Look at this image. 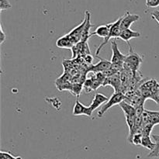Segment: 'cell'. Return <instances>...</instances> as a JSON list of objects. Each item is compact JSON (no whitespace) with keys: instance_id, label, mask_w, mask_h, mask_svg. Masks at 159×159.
<instances>
[{"instance_id":"1","label":"cell","mask_w":159,"mask_h":159,"mask_svg":"<svg viewBox=\"0 0 159 159\" xmlns=\"http://www.w3.org/2000/svg\"><path fill=\"white\" fill-rule=\"evenodd\" d=\"M130 51L127 54H126L125 60L124 63V69L128 70L135 72L139 71L141 63L143 62V58L137 52L134 51L131 46L129 45Z\"/></svg>"},{"instance_id":"2","label":"cell","mask_w":159,"mask_h":159,"mask_svg":"<svg viewBox=\"0 0 159 159\" xmlns=\"http://www.w3.org/2000/svg\"><path fill=\"white\" fill-rule=\"evenodd\" d=\"M121 20H122V17L118 19L117 20H116L113 23H111V26H110V34H109V37H107L106 40H103L102 43L99 45V47L97 48V50H96V55L99 56V52L102 50V48L111 40L112 38H118L120 37V35L121 32H122V30L120 28V23H121Z\"/></svg>"},{"instance_id":"3","label":"cell","mask_w":159,"mask_h":159,"mask_svg":"<svg viewBox=\"0 0 159 159\" xmlns=\"http://www.w3.org/2000/svg\"><path fill=\"white\" fill-rule=\"evenodd\" d=\"M125 95L123 94V93H114L113 96L109 99V100L106 103H104V105L102 106L100 110L98 112V116L99 117H102L109 109L114 107V106L118 105V104H120L123 101L125 100Z\"/></svg>"},{"instance_id":"4","label":"cell","mask_w":159,"mask_h":159,"mask_svg":"<svg viewBox=\"0 0 159 159\" xmlns=\"http://www.w3.org/2000/svg\"><path fill=\"white\" fill-rule=\"evenodd\" d=\"M107 85H110L113 87L115 93H121L125 95V92H124V88L122 86V82H121L120 73H117L110 77L106 78L102 86H107Z\"/></svg>"},{"instance_id":"5","label":"cell","mask_w":159,"mask_h":159,"mask_svg":"<svg viewBox=\"0 0 159 159\" xmlns=\"http://www.w3.org/2000/svg\"><path fill=\"white\" fill-rule=\"evenodd\" d=\"M139 20V15H137V14H131L129 12H126L125 15L122 16V20H121L120 28L121 30H122V31L124 30L130 29V26H131L134 23L138 21Z\"/></svg>"},{"instance_id":"6","label":"cell","mask_w":159,"mask_h":159,"mask_svg":"<svg viewBox=\"0 0 159 159\" xmlns=\"http://www.w3.org/2000/svg\"><path fill=\"white\" fill-rule=\"evenodd\" d=\"M111 48H112V54L111 57V63L112 64H124V60H125L126 55L120 52V51L118 48V45L115 40L111 42Z\"/></svg>"},{"instance_id":"7","label":"cell","mask_w":159,"mask_h":159,"mask_svg":"<svg viewBox=\"0 0 159 159\" xmlns=\"http://www.w3.org/2000/svg\"><path fill=\"white\" fill-rule=\"evenodd\" d=\"M100 61L98 62L96 65H93L89 66L87 72H93V73H99V72H104L107 70L110 69L111 67L112 63L110 61L105 60V59L100 58Z\"/></svg>"},{"instance_id":"8","label":"cell","mask_w":159,"mask_h":159,"mask_svg":"<svg viewBox=\"0 0 159 159\" xmlns=\"http://www.w3.org/2000/svg\"><path fill=\"white\" fill-rule=\"evenodd\" d=\"M90 107H85V105L79 102V99H76L75 103L74 108H73V115L75 116H80V115H85V116H91L93 113Z\"/></svg>"},{"instance_id":"9","label":"cell","mask_w":159,"mask_h":159,"mask_svg":"<svg viewBox=\"0 0 159 159\" xmlns=\"http://www.w3.org/2000/svg\"><path fill=\"white\" fill-rule=\"evenodd\" d=\"M110 26H111V23L100 25V26H99L96 28L94 32L90 34V37L92 36L96 35L98 37L103 38V40H106L109 37V34H110Z\"/></svg>"},{"instance_id":"10","label":"cell","mask_w":159,"mask_h":159,"mask_svg":"<svg viewBox=\"0 0 159 159\" xmlns=\"http://www.w3.org/2000/svg\"><path fill=\"white\" fill-rule=\"evenodd\" d=\"M109 100L108 97L106 96L105 95L102 94V93H96L94 96V98H93V101H92L91 104H90L89 107H91L92 110L94 111L96 109L99 108L102 104L106 103L107 101Z\"/></svg>"},{"instance_id":"11","label":"cell","mask_w":159,"mask_h":159,"mask_svg":"<svg viewBox=\"0 0 159 159\" xmlns=\"http://www.w3.org/2000/svg\"><path fill=\"white\" fill-rule=\"evenodd\" d=\"M141 36V34L139 32H137V31H134L132 30L131 29H127V30H124L121 32L119 38L122 39L123 40L127 42V43L128 45H130L129 43V41L130 40L134 38H138V37Z\"/></svg>"},{"instance_id":"12","label":"cell","mask_w":159,"mask_h":159,"mask_svg":"<svg viewBox=\"0 0 159 159\" xmlns=\"http://www.w3.org/2000/svg\"><path fill=\"white\" fill-rule=\"evenodd\" d=\"M56 45H57V48H72L75 46L68 35L60 37L56 42Z\"/></svg>"},{"instance_id":"13","label":"cell","mask_w":159,"mask_h":159,"mask_svg":"<svg viewBox=\"0 0 159 159\" xmlns=\"http://www.w3.org/2000/svg\"><path fill=\"white\" fill-rule=\"evenodd\" d=\"M120 107L123 110L125 116H136V110H135L134 107L129 104L127 102H126L125 100L123 101L120 104Z\"/></svg>"},{"instance_id":"14","label":"cell","mask_w":159,"mask_h":159,"mask_svg":"<svg viewBox=\"0 0 159 159\" xmlns=\"http://www.w3.org/2000/svg\"><path fill=\"white\" fill-rule=\"evenodd\" d=\"M141 146L145 148L148 149V150H150L151 152H152V151L155 149V142H152L150 136H148V135H143Z\"/></svg>"},{"instance_id":"15","label":"cell","mask_w":159,"mask_h":159,"mask_svg":"<svg viewBox=\"0 0 159 159\" xmlns=\"http://www.w3.org/2000/svg\"><path fill=\"white\" fill-rule=\"evenodd\" d=\"M155 144V148L152 152H150L148 157H159V135L153 134L152 136Z\"/></svg>"},{"instance_id":"16","label":"cell","mask_w":159,"mask_h":159,"mask_svg":"<svg viewBox=\"0 0 159 159\" xmlns=\"http://www.w3.org/2000/svg\"><path fill=\"white\" fill-rule=\"evenodd\" d=\"M149 116H150V122L154 126L159 124V112L155 111H148Z\"/></svg>"},{"instance_id":"17","label":"cell","mask_w":159,"mask_h":159,"mask_svg":"<svg viewBox=\"0 0 159 159\" xmlns=\"http://www.w3.org/2000/svg\"><path fill=\"white\" fill-rule=\"evenodd\" d=\"M142 138H143L142 134H134L133 136L130 143L133 144H134V145H141V146Z\"/></svg>"},{"instance_id":"18","label":"cell","mask_w":159,"mask_h":159,"mask_svg":"<svg viewBox=\"0 0 159 159\" xmlns=\"http://www.w3.org/2000/svg\"><path fill=\"white\" fill-rule=\"evenodd\" d=\"M0 159H23L20 156H13L11 153L7 152H0Z\"/></svg>"},{"instance_id":"19","label":"cell","mask_w":159,"mask_h":159,"mask_svg":"<svg viewBox=\"0 0 159 159\" xmlns=\"http://www.w3.org/2000/svg\"><path fill=\"white\" fill-rule=\"evenodd\" d=\"M12 7L9 0H0V10H6Z\"/></svg>"},{"instance_id":"20","label":"cell","mask_w":159,"mask_h":159,"mask_svg":"<svg viewBox=\"0 0 159 159\" xmlns=\"http://www.w3.org/2000/svg\"><path fill=\"white\" fill-rule=\"evenodd\" d=\"M150 99L155 101V102H156L158 105H159V89L158 90V91L155 92V93H154L152 96H151Z\"/></svg>"},{"instance_id":"21","label":"cell","mask_w":159,"mask_h":159,"mask_svg":"<svg viewBox=\"0 0 159 159\" xmlns=\"http://www.w3.org/2000/svg\"><path fill=\"white\" fill-rule=\"evenodd\" d=\"M6 35L5 34L4 31H3V29H2V26L1 25V35H0V43H3V42L6 40Z\"/></svg>"},{"instance_id":"22","label":"cell","mask_w":159,"mask_h":159,"mask_svg":"<svg viewBox=\"0 0 159 159\" xmlns=\"http://www.w3.org/2000/svg\"><path fill=\"white\" fill-rule=\"evenodd\" d=\"M152 18L157 20V22L159 23V11H155L153 13H152Z\"/></svg>"}]
</instances>
